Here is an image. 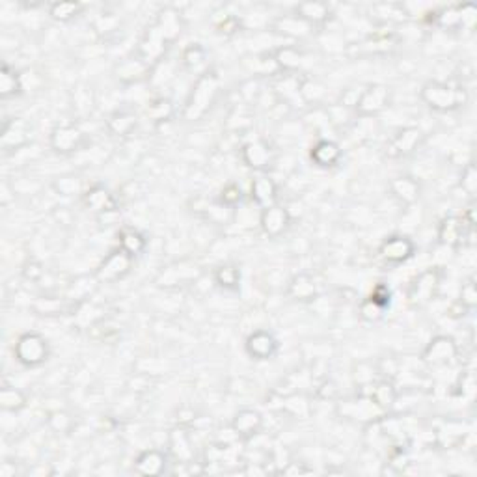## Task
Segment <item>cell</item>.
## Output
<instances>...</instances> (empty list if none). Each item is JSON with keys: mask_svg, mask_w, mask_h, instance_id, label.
<instances>
[{"mask_svg": "<svg viewBox=\"0 0 477 477\" xmlns=\"http://www.w3.org/2000/svg\"><path fill=\"white\" fill-rule=\"evenodd\" d=\"M219 91V76L216 73L207 71L196 81L194 88L191 91V97L186 101L185 110H183V118L185 119H200L206 116L207 110L211 109L213 101Z\"/></svg>", "mask_w": 477, "mask_h": 477, "instance_id": "cell-1", "label": "cell"}, {"mask_svg": "<svg viewBox=\"0 0 477 477\" xmlns=\"http://www.w3.org/2000/svg\"><path fill=\"white\" fill-rule=\"evenodd\" d=\"M421 99L427 106L438 112H451L457 110L468 101V94L464 88L451 86L446 82H427L421 88Z\"/></svg>", "mask_w": 477, "mask_h": 477, "instance_id": "cell-2", "label": "cell"}, {"mask_svg": "<svg viewBox=\"0 0 477 477\" xmlns=\"http://www.w3.org/2000/svg\"><path fill=\"white\" fill-rule=\"evenodd\" d=\"M14 356L24 368H39L51 356V347L45 336L38 332H24L15 341Z\"/></svg>", "mask_w": 477, "mask_h": 477, "instance_id": "cell-3", "label": "cell"}, {"mask_svg": "<svg viewBox=\"0 0 477 477\" xmlns=\"http://www.w3.org/2000/svg\"><path fill=\"white\" fill-rule=\"evenodd\" d=\"M133 259L129 253L124 252V250L116 248L106 256L101 265L96 271V280L101 283H114L118 280H124L127 274L131 272L133 267Z\"/></svg>", "mask_w": 477, "mask_h": 477, "instance_id": "cell-4", "label": "cell"}, {"mask_svg": "<svg viewBox=\"0 0 477 477\" xmlns=\"http://www.w3.org/2000/svg\"><path fill=\"white\" fill-rule=\"evenodd\" d=\"M416 244L406 235H390L378 246V256L388 265H401L414 256Z\"/></svg>", "mask_w": 477, "mask_h": 477, "instance_id": "cell-5", "label": "cell"}, {"mask_svg": "<svg viewBox=\"0 0 477 477\" xmlns=\"http://www.w3.org/2000/svg\"><path fill=\"white\" fill-rule=\"evenodd\" d=\"M457 354L458 348L453 339L448 336H436L423 348L421 358L425 363H429L431 368H444V366H451L455 362Z\"/></svg>", "mask_w": 477, "mask_h": 477, "instance_id": "cell-6", "label": "cell"}, {"mask_svg": "<svg viewBox=\"0 0 477 477\" xmlns=\"http://www.w3.org/2000/svg\"><path fill=\"white\" fill-rule=\"evenodd\" d=\"M440 287V274L433 268L421 272L420 276L412 280L408 287V301L416 306H423L436 296Z\"/></svg>", "mask_w": 477, "mask_h": 477, "instance_id": "cell-7", "label": "cell"}, {"mask_svg": "<svg viewBox=\"0 0 477 477\" xmlns=\"http://www.w3.org/2000/svg\"><path fill=\"white\" fill-rule=\"evenodd\" d=\"M259 224H261L265 235H268L271 239H278L287 231V228L291 224V216H289V211L286 207H280L274 204V206L261 209Z\"/></svg>", "mask_w": 477, "mask_h": 477, "instance_id": "cell-8", "label": "cell"}, {"mask_svg": "<svg viewBox=\"0 0 477 477\" xmlns=\"http://www.w3.org/2000/svg\"><path fill=\"white\" fill-rule=\"evenodd\" d=\"M388 103H390V91H388V88L375 84V86H369L368 90H363L362 94H360L354 109H356V112L360 116H373L386 109Z\"/></svg>", "mask_w": 477, "mask_h": 477, "instance_id": "cell-9", "label": "cell"}, {"mask_svg": "<svg viewBox=\"0 0 477 477\" xmlns=\"http://www.w3.org/2000/svg\"><path fill=\"white\" fill-rule=\"evenodd\" d=\"M244 348L253 360H271L278 353V341L267 330H256L246 338Z\"/></svg>", "mask_w": 477, "mask_h": 477, "instance_id": "cell-10", "label": "cell"}, {"mask_svg": "<svg viewBox=\"0 0 477 477\" xmlns=\"http://www.w3.org/2000/svg\"><path fill=\"white\" fill-rule=\"evenodd\" d=\"M473 234L472 226L464 224L463 216H448L438 228V241L446 246H461L468 235Z\"/></svg>", "mask_w": 477, "mask_h": 477, "instance_id": "cell-11", "label": "cell"}, {"mask_svg": "<svg viewBox=\"0 0 477 477\" xmlns=\"http://www.w3.org/2000/svg\"><path fill=\"white\" fill-rule=\"evenodd\" d=\"M84 134L75 125H60L51 133V148L60 155H69L81 148Z\"/></svg>", "mask_w": 477, "mask_h": 477, "instance_id": "cell-12", "label": "cell"}, {"mask_svg": "<svg viewBox=\"0 0 477 477\" xmlns=\"http://www.w3.org/2000/svg\"><path fill=\"white\" fill-rule=\"evenodd\" d=\"M421 139V131L418 127H406L391 136L386 144V155L390 159H401L411 155Z\"/></svg>", "mask_w": 477, "mask_h": 477, "instance_id": "cell-13", "label": "cell"}, {"mask_svg": "<svg viewBox=\"0 0 477 477\" xmlns=\"http://www.w3.org/2000/svg\"><path fill=\"white\" fill-rule=\"evenodd\" d=\"M241 159L246 166L263 172L271 166L272 149L265 140H253V142L244 144L243 149H241Z\"/></svg>", "mask_w": 477, "mask_h": 477, "instance_id": "cell-14", "label": "cell"}, {"mask_svg": "<svg viewBox=\"0 0 477 477\" xmlns=\"http://www.w3.org/2000/svg\"><path fill=\"white\" fill-rule=\"evenodd\" d=\"M82 201L88 209L96 211L99 215H105V213H114L118 209V200L114 196L110 194L103 185H94L90 186L84 194H82Z\"/></svg>", "mask_w": 477, "mask_h": 477, "instance_id": "cell-15", "label": "cell"}, {"mask_svg": "<svg viewBox=\"0 0 477 477\" xmlns=\"http://www.w3.org/2000/svg\"><path fill=\"white\" fill-rule=\"evenodd\" d=\"M341 157H343V151L334 140H319L313 144L310 151V159L315 166L319 168H334L336 164H339Z\"/></svg>", "mask_w": 477, "mask_h": 477, "instance_id": "cell-16", "label": "cell"}, {"mask_svg": "<svg viewBox=\"0 0 477 477\" xmlns=\"http://www.w3.org/2000/svg\"><path fill=\"white\" fill-rule=\"evenodd\" d=\"M168 458L159 449H146L134 461V472L140 476H161L166 470Z\"/></svg>", "mask_w": 477, "mask_h": 477, "instance_id": "cell-17", "label": "cell"}, {"mask_svg": "<svg viewBox=\"0 0 477 477\" xmlns=\"http://www.w3.org/2000/svg\"><path fill=\"white\" fill-rule=\"evenodd\" d=\"M231 427H234L235 434L241 436V438H252L263 429V418L258 411L244 408V411L235 414Z\"/></svg>", "mask_w": 477, "mask_h": 477, "instance_id": "cell-18", "label": "cell"}, {"mask_svg": "<svg viewBox=\"0 0 477 477\" xmlns=\"http://www.w3.org/2000/svg\"><path fill=\"white\" fill-rule=\"evenodd\" d=\"M276 192L278 189L276 185H274V181H272L268 176H263V174H259V176L252 181V185H250L252 200L256 201L261 209L274 206V201H276Z\"/></svg>", "mask_w": 477, "mask_h": 477, "instance_id": "cell-19", "label": "cell"}, {"mask_svg": "<svg viewBox=\"0 0 477 477\" xmlns=\"http://www.w3.org/2000/svg\"><path fill=\"white\" fill-rule=\"evenodd\" d=\"M23 88V75L19 71H15L11 66L4 64L2 71H0V97L11 99V97L19 96Z\"/></svg>", "mask_w": 477, "mask_h": 477, "instance_id": "cell-20", "label": "cell"}, {"mask_svg": "<svg viewBox=\"0 0 477 477\" xmlns=\"http://www.w3.org/2000/svg\"><path fill=\"white\" fill-rule=\"evenodd\" d=\"M287 295L291 296L293 301L298 302H310L317 295V287H315L313 278L310 274H296L289 283Z\"/></svg>", "mask_w": 477, "mask_h": 477, "instance_id": "cell-21", "label": "cell"}, {"mask_svg": "<svg viewBox=\"0 0 477 477\" xmlns=\"http://www.w3.org/2000/svg\"><path fill=\"white\" fill-rule=\"evenodd\" d=\"M146 244H148V241H146V237L140 234L139 229L124 228L118 234V246L124 250V252L129 253L131 258L140 256V253L146 250Z\"/></svg>", "mask_w": 477, "mask_h": 477, "instance_id": "cell-22", "label": "cell"}, {"mask_svg": "<svg viewBox=\"0 0 477 477\" xmlns=\"http://www.w3.org/2000/svg\"><path fill=\"white\" fill-rule=\"evenodd\" d=\"M391 192L405 204H414L420 198V185L412 179V177H396L390 183Z\"/></svg>", "mask_w": 477, "mask_h": 477, "instance_id": "cell-23", "label": "cell"}, {"mask_svg": "<svg viewBox=\"0 0 477 477\" xmlns=\"http://www.w3.org/2000/svg\"><path fill=\"white\" fill-rule=\"evenodd\" d=\"M155 24H157L159 30L164 34V38L168 39V44L176 41L177 36L181 34V17H179V14H177L176 10H170V8L159 15V19Z\"/></svg>", "mask_w": 477, "mask_h": 477, "instance_id": "cell-24", "label": "cell"}, {"mask_svg": "<svg viewBox=\"0 0 477 477\" xmlns=\"http://www.w3.org/2000/svg\"><path fill=\"white\" fill-rule=\"evenodd\" d=\"M328 6L323 4V2H302V4L296 6V15L304 19L306 23H310L311 26L328 19Z\"/></svg>", "mask_w": 477, "mask_h": 477, "instance_id": "cell-25", "label": "cell"}, {"mask_svg": "<svg viewBox=\"0 0 477 477\" xmlns=\"http://www.w3.org/2000/svg\"><path fill=\"white\" fill-rule=\"evenodd\" d=\"M369 399H371V403L377 406V408L384 411V408H388V406H391L393 403H396L397 391L391 382L382 381V382H377V384L373 386L371 393H369Z\"/></svg>", "mask_w": 477, "mask_h": 477, "instance_id": "cell-26", "label": "cell"}, {"mask_svg": "<svg viewBox=\"0 0 477 477\" xmlns=\"http://www.w3.org/2000/svg\"><path fill=\"white\" fill-rule=\"evenodd\" d=\"M0 406L4 412H19L26 406V396L14 386L0 388Z\"/></svg>", "mask_w": 477, "mask_h": 477, "instance_id": "cell-27", "label": "cell"}, {"mask_svg": "<svg viewBox=\"0 0 477 477\" xmlns=\"http://www.w3.org/2000/svg\"><path fill=\"white\" fill-rule=\"evenodd\" d=\"M106 127L116 136H125L136 127V116L131 114V112H116L109 118Z\"/></svg>", "mask_w": 477, "mask_h": 477, "instance_id": "cell-28", "label": "cell"}, {"mask_svg": "<svg viewBox=\"0 0 477 477\" xmlns=\"http://www.w3.org/2000/svg\"><path fill=\"white\" fill-rule=\"evenodd\" d=\"M15 139L19 140V144L23 146L26 142V131H24V125L17 119H11L8 124L4 125V129H2V148L6 151H10V149L17 148V142Z\"/></svg>", "mask_w": 477, "mask_h": 477, "instance_id": "cell-29", "label": "cell"}, {"mask_svg": "<svg viewBox=\"0 0 477 477\" xmlns=\"http://www.w3.org/2000/svg\"><path fill=\"white\" fill-rule=\"evenodd\" d=\"M215 282L228 291H235L241 283V271L235 265H222L215 271Z\"/></svg>", "mask_w": 477, "mask_h": 477, "instance_id": "cell-30", "label": "cell"}, {"mask_svg": "<svg viewBox=\"0 0 477 477\" xmlns=\"http://www.w3.org/2000/svg\"><path fill=\"white\" fill-rule=\"evenodd\" d=\"M119 79L125 82H133L140 81L146 73H149V66L144 64L140 58H133V60H127L125 64H121V67L118 69Z\"/></svg>", "mask_w": 477, "mask_h": 477, "instance_id": "cell-31", "label": "cell"}, {"mask_svg": "<svg viewBox=\"0 0 477 477\" xmlns=\"http://www.w3.org/2000/svg\"><path fill=\"white\" fill-rule=\"evenodd\" d=\"M82 11V4L79 2H54V4L49 6V15L53 19L60 21V23H67L71 21L73 17Z\"/></svg>", "mask_w": 477, "mask_h": 477, "instance_id": "cell-32", "label": "cell"}, {"mask_svg": "<svg viewBox=\"0 0 477 477\" xmlns=\"http://www.w3.org/2000/svg\"><path fill=\"white\" fill-rule=\"evenodd\" d=\"M148 116L153 119V121H166L174 116V105L172 101L166 99V97H155L148 105Z\"/></svg>", "mask_w": 477, "mask_h": 477, "instance_id": "cell-33", "label": "cell"}, {"mask_svg": "<svg viewBox=\"0 0 477 477\" xmlns=\"http://www.w3.org/2000/svg\"><path fill=\"white\" fill-rule=\"evenodd\" d=\"M301 58L302 56L298 51H295V49L291 47H286L278 51L276 56H274V62H276V66L280 67V69L291 71V69H296V67L301 66Z\"/></svg>", "mask_w": 477, "mask_h": 477, "instance_id": "cell-34", "label": "cell"}, {"mask_svg": "<svg viewBox=\"0 0 477 477\" xmlns=\"http://www.w3.org/2000/svg\"><path fill=\"white\" fill-rule=\"evenodd\" d=\"M206 49L201 47L200 44H192L183 51L181 54V62L185 64L186 67H196L200 66L204 60H206Z\"/></svg>", "mask_w": 477, "mask_h": 477, "instance_id": "cell-35", "label": "cell"}, {"mask_svg": "<svg viewBox=\"0 0 477 477\" xmlns=\"http://www.w3.org/2000/svg\"><path fill=\"white\" fill-rule=\"evenodd\" d=\"M368 301H371L373 304L378 306L381 310L386 311L391 304V291L390 287L384 286V283H378L375 289L371 291V295L368 296Z\"/></svg>", "mask_w": 477, "mask_h": 477, "instance_id": "cell-36", "label": "cell"}, {"mask_svg": "<svg viewBox=\"0 0 477 477\" xmlns=\"http://www.w3.org/2000/svg\"><path fill=\"white\" fill-rule=\"evenodd\" d=\"M241 200H243V191H241V186L237 183H229L220 192V201L226 207H235Z\"/></svg>", "mask_w": 477, "mask_h": 477, "instance_id": "cell-37", "label": "cell"}, {"mask_svg": "<svg viewBox=\"0 0 477 477\" xmlns=\"http://www.w3.org/2000/svg\"><path fill=\"white\" fill-rule=\"evenodd\" d=\"M458 304L463 306V308H466V310H473L477 304V291H476V283H473V280L470 278L466 283L463 286V291H461V301H458Z\"/></svg>", "mask_w": 477, "mask_h": 477, "instance_id": "cell-38", "label": "cell"}, {"mask_svg": "<svg viewBox=\"0 0 477 477\" xmlns=\"http://www.w3.org/2000/svg\"><path fill=\"white\" fill-rule=\"evenodd\" d=\"M360 313H362V317L366 321H371V323H375V321L382 319V315H384V310H381L378 306L373 304L371 301H363V304L360 306Z\"/></svg>", "mask_w": 477, "mask_h": 477, "instance_id": "cell-39", "label": "cell"}, {"mask_svg": "<svg viewBox=\"0 0 477 477\" xmlns=\"http://www.w3.org/2000/svg\"><path fill=\"white\" fill-rule=\"evenodd\" d=\"M476 177H477L476 176V166H473V164H468V166L464 168L463 179H461V185H463V189L470 196L476 194V185H477Z\"/></svg>", "mask_w": 477, "mask_h": 477, "instance_id": "cell-40", "label": "cell"}, {"mask_svg": "<svg viewBox=\"0 0 477 477\" xmlns=\"http://www.w3.org/2000/svg\"><path fill=\"white\" fill-rule=\"evenodd\" d=\"M23 276L26 278V280H30V282H38L39 278L44 276V267H41V263L30 259V261L24 265Z\"/></svg>", "mask_w": 477, "mask_h": 477, "instance_id": "cell-41", "label": "cell"}, {"mask_svg": "<svg viewBox=\"0 0 477 477\" xmlns=\"http://www.w3.org/2000/svg\"><path fill=\"white\" fill-rule=\"evenodd\" d=\"M237 24H239L237 17H234V15H228V17H224V21L219 24V30L226 34H234L235 30H237Z\"/></svg>", "mask_w": 477, "mask_h": 477, "instance_id": "cell-42", "label": "cell"}]
</instances>
